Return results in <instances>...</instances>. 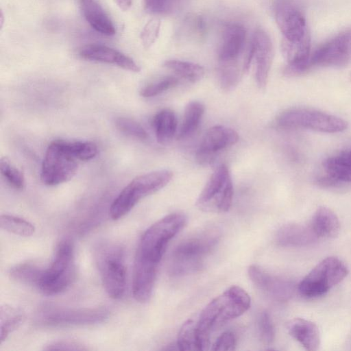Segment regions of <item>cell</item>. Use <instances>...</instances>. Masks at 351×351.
I'll return each instance as SVG.
<instances>
[{"mask_svg": "<svg viewBox=\"0 0 351 351\" xmlns=\"http://www.w3.org/2000/svg\"><path fill=\"white\" fill-rule=\"evenodd\" d=\"M323 167L327 176L336 182L351 183V149L328 158Z\"/></svg>", "mask_w": 351, "mask_h": 351, "instance_id": "25", "label": "cell"}, {"mask_svg": "<svg viewBox=\"0 0 351 351\" xmlns=\"http://www.w3.org/2000/svg\"><path fill=\"white\" fill-rule=\"evenodd\" d=\"M219 237L217 230L209 229L180 243L170 258L171 275L184 276L199 271L204 265V258L216 246Z\"/></svg>", "mask_w": 351, "mask_h": 351, "instance_id": "2", "label": "cell"}, {"mask_svg": "<svg viewBox=\"0 0 351 351\" xmlns=\"http://www.w3.org/2000/svg\"><path fill=\"white\" fill-rule=\"evenodd\" d=\"M186 221L182 213H172L160 219L144 232L136 254L158 265L169 242L183 228Z\"/></svg>", "mask_w": 351, "mask_h": 351, "instance_id": "5", "label": "cell"}, {"mask_svg": "<svg viewBox=\"0 0 351 351\" xmlns=\"http://www.w3.org/2000/svg\"><path fill=\"white\" fill-rule=\"evenodd\" d=\"M180 0H143L145 11L153 15H167L178 6Z\"/></svg>", "mask_w": 351, "mask_h": 351, "instance_id": "36", "label": "cell"}, {"mask_svg": "<svg viewBox=\"0 0 351 351\" xmlns=\"http://www.w3.org/2000/svg\"><path fill=\"white\" fill-rule=\"evenodd\" d=\"M276 123L283 128H304L326 133L342 132L348 125V122L340 117L304 108L285 110L277 117Z\"/></svg>", "mask_w": 351, "mask_h": 351, "instance_id": "7", "label": "cell"}, {"mask_svg": "<svg viewBox=\"0 0 351 351\" xmlns=\"http://www.w3.org/2000/svg\"><path fill=\"white\" fill-rule=\"evenodd\" d=\"M116 128L123 134L139 140L147 138V133L136 121L126 117H119L115 121Z\"/></svg>", "mask_w": 351, "mask_h": 351, "instance_id": "35", "label": "cell"}, {"mask_svg": "<svg viewBox=\"0 0 351 351\" xmlns=\"http://www.w3.org/2000/svg\"><path fill=\"white\" fill-rule=\"evenodd\" d=\"M310 225L319 238H335L339 232L337 216L332 210L325 206L319 207L316 210Z\"/></svg>", "mask_w": 351, "mask_h": 351, "instance_id": "24", "label": "cell"}, {"mask_svg": "<svg viewBox=\"0 0 351 351\" xmlns=\"http://www.w3.org/2000/svg\"><path fill=\"white\" fill-rule=\"evenodd\" d=\"M123 252L120 245L106 243L98 246L95 253L104 289L112 299L121 298L125 290L126 269Z\"/></svg>", "mask_w": 351, "mask_h": 351, "instance_id": "6", "label": "cell"}, {"mask_svg": "<svg viewBox=\"0 0 351 351\" xmlns=\"http://www.w3.org/2000/svg\"><path fill=\"white\" fill-rule=\"evenodd\" d=\"M80 3L84 16L92 28L106 36L115 34L112 21L96 0H80Z\"/></svg>", "mask_w": 351, "mask_h": 351, "instance_id": "22", "label": "cell"}, {"mask_svg": "<svg viewBox=\"0 0 351 351\" xmlns=\"http://www.w3.org/2000/svg\"><path fill=\"white\" fill-rule=\"evenodd\" d=\"M132 0H114L117 6L123 11H127L132 5Z\"/></svg>", "mask_w": 351, "mask_h": 351, "instance_id": "42", "label": "cell"}, {"mask_svg": "<svg viewBox=\"0 0 351 351\" xmlns=\"http://www.w3.org/2000/svg\"><path fill=\"white\" fill-rule=\"evenodd\" d=\"M256 62V80L259 88L266 86L274 58V48L269 36L264 30L257 29L252 38Z\"/></svg>", "mask_w": 351, "mask_h": 351, "instance_id": "17", "label": "cell"}, {"mask_svg": "<svg viewBox=\"0 0 351 351\" xmlns=\"http://www.w3.org/2000/svg\"><path fill=\"white\" fill-rule=\"evenodd\" d=\"M238 140V133L230 128L220 125L210 128L205 134L196 153L197 162L202 165L210 163L218 152L234 145Z\"/></svg>", "mask_w": 351, "mask_h": 351, "instance_id": "14", "label": "cell"}, {"mask_svg": "<svg viewBox=\"0 0 351 351\" xmlns=\"http://www.w3.org/2000/svg\"><path fill=\"white\" fill-rule=\"evenodd\" d=\"M348 273V268L341 259L335 256L326 257L301 280L299 292L307 298L321 296L341 282Z\"/></svg>", "mask_w": 351, "mask_h": 351, "instance_id": "8", "label": "cell"}, {"mask_svg": "<svg viewBox=\"0 0 351 351\" xmlns=\"http://www.w3.org/2000/svg\"><path fill=\"white\" fill-rule=\"evenodd\" d=\"M289 334L306 350H317L320 346V332L313 322L303 319L293 318L287 324Z\"/></svg>", "mask_w": 351, "mask_h": 351, "instance_id": "21", "label": "cell"}, {"mask_svg": "<svg viewBox=\"0 0 351 351\" xmlns=\"http://www.w3.org/2000/svg\"><path fill=\"white\" fill-rule=\"evenodd\" d=\"M23 314L21 310L4 305L0 308L1 342L5 341L9 335L22 323Z\"/></svg>", "mask_w": 351, "mask_h": 351, "instance_id": "29", "label": "cell"}, {"mask_svg": "<svg viewBox=\"0 0 351 351\" xmlns=\"http://www.w3.org/2000/svg\"><path fill=\"white\" fill-rule=\"evenodd\" d=\"M318 237L311 225L288 223L280 227L276 232V241L282 246L300 247L313 243Z\"/></svg>", "mask_w": 351, "mask_h": 351, "instance_id": "20", "label": "cell"}, {"mask_svg": "<svg viewBox=\"0 0 351 351\" xmlns=\"http://www.w3.org/2000/svg\"><path fill=\"white\" fill-rule=\"evenodd\" d=\"M248 275L258 289L276 300L286 301L294 292L292 282L271 275L257 265L248 268Z\"/></svg>", "mask_w": 351, "mask_h": 351, "instance_id": "15", "label": "cell"}, {"mask_svg": "<svg viewBox=\"0 0 351 351\" xmlns=\"http://www.w3.org/2000/svg\"><path fill=\"white\" fill-rule=\"evenodd\" d=\"M0 226L10 233L23 237H30L35 232L34 225L29 221L8 215H1Z\"/></svg>", "mask_w": 351, "mask_h": 351, "instance_id": "31", "label": "cell"}, {"mask_svg": "<svg viewBox=\"0 0 351 351\" xmlns=\"http://www.w3.org/2000/svg\"><path fill=\"white\" fill-rule=\"evenodd\" d=\"M351 60V29L343 32L319 47L309 62L313 66L340 67Z\"/></svg>", "mask_w": 351, "mask_h": 351, "instance_id": "13", "label": "cell"}, {"mask_svg": "<svg viewBox=\"0 0 351 351\" xmlns=\"http://www.w3.org/2000/svg\"><path fill=\"white\" fill-rule=\"evenodd\" d=\"M2 176L16 189H22L25 186V178L21 170L16 167L8 158H2L0 162Z\"/></svg>", "mask_w": 351, "mask_h": 351, "instance_id": "33", "label": "cell"}, {"mask_svg": "<svg viewBox=\"0 0 351 351\" xmlns=\"http://www.w3.org/2000/svg\"><path fill=\"white\" fill-rule=\"evenodd\" d=\"M251 304L248 293L238 286H232L211 300L197 319L201 334L209 339L210 332L246 312Z\"/></svg>", "mask_w": 351, "mask_h": 351, "instance_id": "1", "label": "cell"}, {"mask_svg": "<svg viewBox=\"0 0 351 351\" xmlns=\"http://www.w3.org/2000/svg\"><path fill=\"white\" fill-rule=\"evenodd\" d=\"M77 159L69 150L66 141L51 143L45 154L41 180L48 186H55L70 180L77 173Z\"/></svg>", "mask_w": 351, "mask_h": 351, "instance_id": "9", "label": "cell"}, {"mask_svg": "<svg viewBox=\"0 0 351 351\" xmlns=\"http://www.w3.org/2000/svg\"><path fill=\"white\" fill-rule=\"evenodd\" d=\"M67 146L73 155L80 160H89L94 158L98 149L96 144L90 141H66Z\"/></svg>", "mask_w": 351, "mask_h": 351, "instance_id": "34", "label": "cell"}, {"mask_svg": "<svg viewBox=\"0 0 351 351\" xmlns=\"http://www.w3.org/2000/svg\"><path fill=\"white\" fill-rule=\"evenodd\" d=\"M74 247L71 241H61L54 258L48 268L43 269L36 288L43 294L55 295L68 289L75 277Z\"/></svg>", "mask_w": 351, "mask_h": 351, "instance_id": "4", "label": "cell"}, {"mask_svg": "<svg viewBox=\"0 0 351 351\" xmlns=\"http://www.w3.org/2000/svg\"><path fill=\"white\" fill-rule=\"evenodd\" d=\"M43 270L35 265L23 263L12 268L10 275L17 282L36 287Z\"/></svg>", "mask_w": 351, "mask_h": 351, "instance_id": "30", "label": "cell"}, {"mask_svg": "<svg viewBox=\"0 0 351 351\" xmlns=\"http://www.w3.org/2000/svg\"><path fill=\"white\" fill-rule=\"evenodd\" d=\"M158 265L136 255L132 276V295L141 303L148 301L154 289Z\"/></svg>", "mask_w": 351, "mask_h": 351, "instance_id": "16", "label": "cell"}, {"mask_svg": "<svg viewBox=\"0 0 351 351\" xmlns=\"http://www.w3.org/2000/svg\"><path fill=\"white\" fill-rule=\"evenodd\" d=\"M86 349V348L82 346L79 343L68 340H60L52 342L46 346L45 348L46 350H83Z\"/></svg>", "mask_w": 351, "mask_h": 351, "instance_id": "41", "label": "cell"}, {"mask_svg": "<svg viewBox=\"0 0 351 351\" xmlns=\"http://www.w3.org/2000/svg\"><path fill=\"white\" fill-rule=\"evenodd\" d=\"M245 37L246 31L242 25L237 23L226 25L219 49V62L237 60L243 50Z\"/></svg>", "mask_w": 351, "mask_h": 351, "instance_id": "19", "label": "cell"}, {"mask_svg": "<svg viewBox=\"0 0 351 351\" xmlns=\"http://www.w3.org/2000/svg\"><path fill=\"white\" fill-rule=\"evenodd\" d=\"M80 56L90 61L117 65L132 72H139L140 66L130 57L106 45L92 44L82 47Z\"/></svg>", "mask_w": 351, "mask_h": 351, "instance_id": "18", "label": "cell"}, {"mask_svg": "<svg viewBox=\"0 0 351 351\" xmlns=\"http://www.w3.org/2000/svg\"><path fill=\"white\" fill-rule=\"evenodd\" d=\"M160 23L159 19L153 18L145 25L141 33V43L145 48H149L157 40L160 32Z\"/></svg>", "mask_w": 351, "mask_h": 351, "instance_id": "38", "label": "cell"}, {"mask_svg": "<svg viewBox=\"0 0 351 351\" xmlns=\"http://www.w3.org/2000/svg\"><path fill=\"white\" fill-rule=\"evenodd\" d=\"M233 185L228 167L220 165L215 169L200 193L196 206L209 213H226L232 206Z\"/></svg>", "mask_w": 351, "mask_h": 351, "instance_id": "10", "label": "cell"}, {"mask_svg": "<svg viewBox=\"0 0 351 351\" xmlns=\"http://www.w3.org/2000/svg\"><path fill=\"white\" fill-rule=\"evenodd\" d=\"M178 82V79L175 77H166L160 81L145 86L141 90V95L143 97H152L156 96L167 90L176 86Z\"/></svg>", "mask_w": 351, "mask_h": 351, "instance_id": "37", "label": "cell"}, {"mask_svg": "<svg viewBox=\"0 0 351 351\" xmlns=\"http://www.w3.org/2000/svg\"><path fill=\"white\" fill-rule=\"evenodd\" d=\"M218 77L220 86L223 89L230 90L236 86L241 77L237 60L219 62Z\"/></svg>", "mask_w": 351, "mask_h": 351, "instance_id": "32", "label": "cell"}, {"mask_svg": "<svg viewBox=\"0 0 351 351\" xmlns=\"http://www.w3.org/2000/svg\"><path fill=\"white\" fill-rule=\"evenodd\" d=\"M204 112V105L199 101L189 102L184 110V119L178 134V138L189 137L198 128Z\"/></svg>", "mask_w": 351, "mask_h": 351, "instance_id": "27", "label": "cell"}, {"mask_svg": "<svg viewBox=\"0 0 351 351\" xmlns=\"http://www.w3.org/2000/svg\"><path fill=\"white\" fill-rule=\"evenodd\" d=\"M275 19L283 35L290 43L311 40L306 20L298 8L289 0H278L275 5Z\"/></svg>", "mask_w": 351, "mask_h": 351, "instance_id": "12", "label": "cell"}, {"mask_svg": "<svg viewBox=\"0 0 351 351\" xmlns=\"http://www.w3.org/2000/svg\"><path fill=\"white\" fill-rule=\"evenodd\" d=\"M209 339L204 337L197 326V319H189L181 326L177 339L180 350L199 351L207 349Z\"/></svg>", "mask_w": 351, "mask_h": 351, "instance_id": "23", "label": "cell"}, {"mask_svg": "<svg viewBox=\"0 0 351 351\" xmlns=\"http://www.w3.org/2000/svg\"><path fill=\"white\" fill-rule=\"evenodd\" d=\"M108 314L104 308H71L49 304L39 311L37 320L39 324L51 327L86 326L104 322Z\"/></svg>", "mask_w": 351, "mask_h": 351, "instance_id": "11", "label": "cell"}, {"mask_svg": "<svg viewBox=\"0 0 351 351\" xmlns=\"http://www.w3.org/2000/svg\"><path fill=\"white\" fill-rule=\"evenodd\" d=\"M258 330L262 341L266 345H270L274 340V327L269 315L263 312L258 320Z\"/></svg>", "mask_w": 351, "mask_h": 351, "instance_id": "39", "label": "cell"}, {"mask_svg": "<svg viewBox=\"0 0 351 351\" xmlns=\"http://www.w3.org/2000/svg\"><path fill=\"white\" fill-rule=\"evenodd\" d=\"M164 66L191 82L200 80L205 72L204 67L198 64L179 60H167L164 63Z\"/></svg>", "mask_w": 351, "mask_h": 351, "instance_id": "28", "label": "cell"}, {"mask_svg": "<svg viewBox=\"0 0 351 351\" xmlns=\"http://www.w3.org/2000/svg\"><path fill=\"white\" fill-rule=\"evenodd\" d=\"M173 173L167 169L138 176L125 186L114 199L110 208L112 219L117 220L128 214L142 199L150 195L171 180Z\"/></svg>", "mask_w": 351, "mask_h": 351, "instance_id": "3", "label": "cell"}, {"mask_svg": "<svg viewBox=\"0 0 351 351\" xmlns=\"http://www.w3.org/2000/svg\"><path fill=\"white\" fill-rule=\"evenodd\" d=\"M236 347V337L230 331L222 333L216 339L213 345V350L215 351H228L234 350Z\"/></svg>", "mask_w": 351, "mask_h": 351, "instance_id": "40", "label": "cell"}, {"mask_svg": "<svg viewBox=\"0 0 351 351\" xmlns=\"http://www.w3.org/2000/svg\"><path fill=\"white\" fill-rule=\"evenodd\" d=\"M153 125L157 141L162 145L170 143L177 130V119L169 109L158 112L153 120Z\"/></svg>", "mask_w": 351, "mask_h": 351, "instance_id": "26", "label": "cell"}]
</instances>
